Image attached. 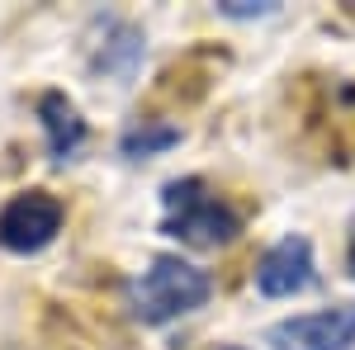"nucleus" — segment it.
<instances>
[{"label":"nucleus","mask_w":355,"mask_h":350,"mask_svg":"<svg viewBox=\"0 0 355 350\" xmlns=\"http://www.w3.org/2000/svg\"><path fill=\"white\" fill-rule=\"evenodd\" d=\"M162 209H166L162 213L166 237H180L185 246H199V251L227 246L242 232V218L232 213V204H223L199 175L171 180V185L162 189Z\"/></svg>","instance_id":"f03ea898"},{"label":"nucleus","mask_w":355,"mask_h":350,"mask_svg":"<svg viewBox=\"0 0 355 350\" xmlns=\"http://www.w3.org/2000/svg\"><path fill=\"white\" fill-rule=\"evenodd\" d=\"M62 199L48 189H28L15 194L5 209H0V251H15V256H33L43 246H53V237L62 232Z\"/></svg>","instance_id":"7ed1b4c3"},{"label":"nucleus","mask_w":355,"mask_h":350,"mask_svg":"<svg viewBox=\"0 0 355 350\" xmlns=\"http://www.w3.org/2000/svg\"><path fill=\"white\" fill-rule=\"evenodd\" d=\"M209 294H214L209 270L190 265V261H180V256H157V261L133 279L128 303H133L137 322L166 326V322H175V317H185V313H194V308H204Z\"/></svg>","instance_id":"f257e3e1"},{"label":"nucleus","mask_w":355,"mask_h":350,"mask_svg":"<svg viewBox=\"0 0 355 350\" xmlns=\"http://www.w3.org/2000/svg\"><path fill=\"white\" fill-rule=\"evenodd\" d=\"M218 10L227 19H261V15H275L279 5H275V0H223Z\"/></svg>","instance_id":"1a4fd4ad"},{"label":"nucleus","mask_w":355,"mask_h":350,"mask_svg":"<svg viewBox=\"0 0 355 350\" xmlns=\"http://www.w3.org/2000/svg\"><path fill=\"white\" fill-rule=\"evenodd\" d=\"M313 284V246L308 237H279V242L261 256L256 265V289L266 298H289V294H303Z\"/></svg>","instance_id":"423d86ee"},{"label":"nucleus","mask_w":355,"mask_h":350,"mask_svg":"<svg viewBox=\"0 0 355 350\" xmlns=\"http://www.w3.org/2000/svg\"><path fill=\"white\" fill-rule=\"evenodd\" d=\"M175 142H180V128H175V123H157V119H142V123H133L128 133L119 137V152H123L128 161H142V157H157V152L175 147Z\"/></svg>","instance_id":"6e6552de"},{"label":"nucleus","mask_w":355,"mask_h":350,"mask_svg":"<svg viewBox=\"0 0 355 350\" xmlns=\"http://www.w3.org/2000/svg\"><path fill=\"white\" fill-rule=\"evenodd\" d=\"M142 53H147V38L123 15H95L85 28V62H90L95 76L133 81L137 67H142Z\"/></svg>","instance_id":"20e7f679"},{"label":"nucleus","mask_w":355,"mask_h":350,"mask_svg":"<svg viewBox=\"0 0 355 350\" xmlns=\"http://www.w3.org/2000/svg\"><path fill=\"white\" fill-rule=\"evenodd\" d=\"M346 270L355 274V237H351V246H346Z\"/></svg>","instance_id":"9d476101"},{"label":"nucleus","mask_w":355,"mask_h":350,"mask_svg":"<svg viewBox=\"0 0 355 350\" xmlns=\"http://www.w3.org/2000/svg\"><path fill=\"white\" fill-rule=\"evenodd\" d=\"M38 123H43V133H48V152H53V161H71V157L85 147V119H81V109L71 105L62 90L38 95Z\"/></svg>","instance_id":"0eeeda50"},{"label":"nucleus","mask_w":355,"mask_h":350,"mask_svg":"<svg viewBox=\"0 0 355 350\" xmlns=\"http://www.w3.org/2000/svg\"><path fill=\"white\" fill-rule=\"evenodd\" d=\"M270 350H351L355 346V303L322 308V313H303L284 317L266 331Z\"/></svg>","instance_id":"39448f33"}]
</instances>
